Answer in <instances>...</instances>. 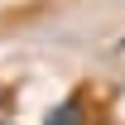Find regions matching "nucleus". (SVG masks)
Returning <instances> with one entry per match:
<instances>
[{
  "label": "nucleus",
  "instance_id": "obj_1",
  "mask_svg": "<svg viewBox=\"0 0 125 125\" xmlns=\"http://www.w3.org/2000/svg\"><path fill=\"white\" fill-rule=\"evenodd\" d=\"M43 125H92V120H87V106H82V96H67V101H58V106L43 115Z\"/></svg>",
  "mask_w": 125,
  "mask_h": 125
},
{
  "label": "nucleus",
  "instance_id": "obj_2",
  "mask_svg": "<svg viewBox=\"0 0 125 125\" xmlns=\"http://www.w3.org/2000/svg\"><path fill=\"white\" fill-rule=\"evenodd\" d=\"M0 106H5V92H0Z\"/></svg>",
  "mask_w": 125,
  "mask_h": 125
}]
</instances>
